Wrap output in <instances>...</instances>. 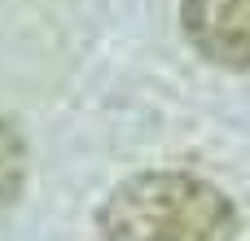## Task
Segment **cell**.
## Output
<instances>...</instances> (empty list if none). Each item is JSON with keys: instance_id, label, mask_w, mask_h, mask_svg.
I'll list each match as a JSON object with an SVG mask.
<instances>
[{"instance_id": "2", "label": "cell", "mask_w": 250, "mask_h": 241, "mask_svg": "<svg viewBox=\"0 0 250 241\" xmlns=\"http://www.w3.org/2000/svg\"><path fill=\"white\" fill-rule=\"evenodd\" d=\"M180 26L211 66L250 70V0H180Z\"/></svg>"}, {"instance_id": "3", "label": "cell", "mask_w": 250, "mask_h": 241, "mask_svg": "<svg viewBox=\"0 0 250 241\" xmlns=\"http://www.w3.org/2000/svg\"><path fill=\"white\" fill-rule=\"evenodd\" d=\"M22 184H26V141L13 127V119L0 114V211L13 206Z\"/></svg>"}, {"instance_id": "1", "label": "cell", "mask_w": 250, "mask_h": 241, "mask_svg": "<svg viewBox=\"0 0 250 241\" xmlns=\"http://www.w3.org/2000/svg\"><path fill=\"white\" fill-rule=\"evenodd\" d=\"M237 228L233 198L189 171H141L97 211L101 241H237Z\"/></svg>"}]
</instances>
